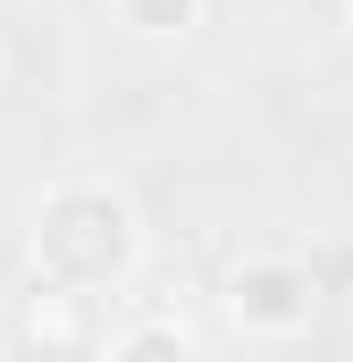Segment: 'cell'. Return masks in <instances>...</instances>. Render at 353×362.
Wrapping results in <instances>:
<instances>
[{
	"mask_svg": "<svg viewBox=\"0 0 353 362\" xmlns=\"http://www.w3.org/2000/svg\"><path fill=\"white\" fill-rule=\"evenodd\" d=\"M25 270L59 295H126L143 270V219L118 185L101 177H68L34 202V228H25Z\"/></svg>",
	"mask_w": 353,
	"mask_h": 362,
	"instance_id": "cell-1",
	"label": "cell"
},
{
	"mask_svg": "<svg viewBox=\"0 0 353 362\" xmlns=\"http://www.w3.org/2000/svg\"><path fill=\"white\" fill-rule=\"evenodd\" d=\"M227 320L261 346H286L320 320V270L294 253H244L227 270Z\"/></svg>",
	"mask_w": 353,
	"mask_h": 362,
	"instance_id": "cell-2",
	"label": "cell"
},
{
	"mask_svg": "<svg viewBox=\"0 0 353 362\" xmlns=\"http://www.w3.org/2000/svg\"><path fill=\"white\" fill-rule=\"evenodd\" d=\"M85 295H59V286H42V278H34V286H25V303H17V337H25V346H42V354H76V346H85L92 329H85Z\"/></svg>",
	"mask_w": 353,
	"mask_h": 362,
	"instance_id": "cell-3",
	"label": "cell"
},
{
	"mask_svg": "<svg viewBox=\"0 0 353 362\" xmlns=\"http://www.w3.org/2000/svg\"><path fill=\"white\" fill-rule=\"evenodd\" d=\"M109 17L143 42H185L202 25V0H109Z\"/></svg>",
	"mask_w": 353,
	"mask_h": 362,
	"instance_id": "cell-4",
	"label": "cell"
},
{
	"mask_svg": "<svg viewBox=\"0 0 353 362\" xmlns=\"http://www.w3.org/2000/svg\"><path fill=\"white\" fill-rule=\"evenodd\" d=\"M143 354H193V329L185 320H135V329H118L109 337V362H143Z\"/></svg>",
	"mask_w": 353,
	"mask_h": 362,
	"instance_id": "cell-5",
	"label": "cell"
}]
</instances>
